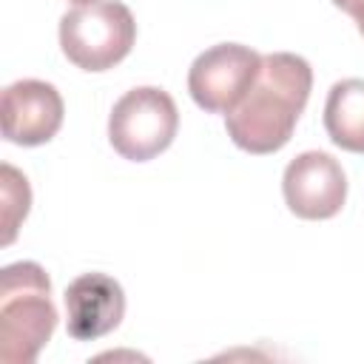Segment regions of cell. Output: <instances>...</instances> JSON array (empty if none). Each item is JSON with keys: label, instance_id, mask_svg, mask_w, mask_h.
<instances>
[{"label": "cell", "instance_id": "12", "mask_svg": "<svg viewBox=\"0 0 364 364\" xmlns=\"http://www.w3.org/2000/svg\"><path fill=\"white\" fill-rule=\"evenodd\" d=\"M74 3H85V0H74Z\"/></svg>", "mask_w": 364, "mask_h": 364}, {"label": "cell", "instance_id": "7", "mask_svg": "<svg viewBox=\"0 0 364 364\" xmlns=\"http://www.w3.org/2000/svg\"><path fill=\"white\" fill-rule=\"evenodd\" d=\"M63 97L51 82L43 80H17L3 91L0 122L3 136L14 145L34 148L46 145L63 125Z\"/></svg>", "mask_w": 364, "mask_h": 364}, {"label": "cell", "instance_id": "3", "mask_svg": "<svg viewBox=\"0 0 364 364\" xmlns=\"http://www.w3.org/2000/svg\"><path fill=\"white\" fill-rule=\"evenodd\" d=\"M136 23L119 0H85L60 17V48L82 71H108L128 57Z\"/></svg>", "mask_w": 364, "mask_h": 364}, {"label": "cell", "instance_id": "5", "mask_svg": "<svg viewBox=\"0 0 364 364\" xmlns=\"http://www.w3.org/2000/svg\"><path fill=\"white\" fill-rule=\"evenodd\" d=\"M262 68V54L250 46L219 43L202 51L188 71V91L208 114H230L253 85Z\"/></svg>", "mask_w": 364, "mask_h": 364}, {"label": "cell", "instance_id": "8", "mask_svg": "<svg viewBox=\"0 0 364 364\" xmlns=\"http://www.w3.org/2000/svg\"><path fill=\"white\" fill-rule=\"evenodd\" d=\"M65 330L77 341H94L119 327L125 316L122 284L108 273H82L65 287Z\"/></svg>", "mask_w": 364, "mask_h": 364}, {"label": "cell", "instance_id": "1", "mask_svg": "<svg viewBox=\"0 0 364 364\" xmlns=\"http://www.w3.org/2000/svg\"><path fill=\"white\" fill-rule=\"evenodd\" d=\"M310 88L313 68L304 57L290 51L264 54L253 85L239 105L225 114L228 136L247 154H276L290 142Z\"/></svg>", "mask_w": 364, "mask_h": 364}, {"label": "cell", "instance_id": "10", "mask_svg": "<svg viewBox=\"0 0 364 364\" xmlns=\"http://www.w3.org/2000/svg\"><path fill=\"white\" fill-rule=\"evenodd\" d=\"M0 191H3V245H11L20 222L28 213L31 191H28L26 176L9 162L0 168Z\"/></svg>", "mask_w": 364, "mask_h": 364}, {"label": "cell", "instance_id": "6", "mask_svg": "<svg viewBox=\"0 0 364 364\" xmlns=\"http://www.w3.org/2000/svg\"><path fill=\"white\" fill-rule=\"evenodd\" d=\"M282 193L299 219H330L344 208L347 176L330 154L304 151L284 168Z\"/></svg>", "mask_w": 364, "mask_h": 364}, {"label": "cell", "instance_id": "2", "mask_svg": "<svg viewBox=\"0 0 364 364\" xmlns=\"http://www.w3.org/2000/svg\"><path fill=\"white\" fill-rule=\"evenodd\" d=\"M57 327L48 273L37 262H14L0 273V358L31 364Z\"/></svg>", "mask_w": 364, "mask_h": 364}, {"label": "cell", "instance_id": "4", "mask_svg": "<svg viewBox=\"0 0 364 364\" xmlns=\"http://www.w3.org/2000/svg\"><path fill=\"white\" fill-rule=\"evenodd\" d=\"M179 111L168 91L139 85L122 94L108 117V139L114 151L131 162L159 156L176 136Z\"/></svg>", "mask_w": 364, "mask_h": 364}, {"label": "cell", "instance_id": "11", "mask_svg": "<svg viewBox=\"0 0 364 364\" xmlns=\"http://www.w3.org/2000/svg\"><path fill=\"white\" fill-rule=\"evenodd\" d=\"M341 11H347L353 20H355V26H358V31L364 34V0H333Z\"/></svg>", "mask_w": 364, "mask_h": 364}, {"label": "cell", "instance_id": "9", "mask_svg": "<svg viewBox=\"0 0 364 364\" xmlns=\"http://www.w3.org/2000/svg\"><path fill=\"white\" fill-rule=\"evenodd\" d=\"M324 128L333 145L364 154V80H338L324 102Z\"/></svg>", "mask_w": 364, "mask_h": 364}]
</instances>
